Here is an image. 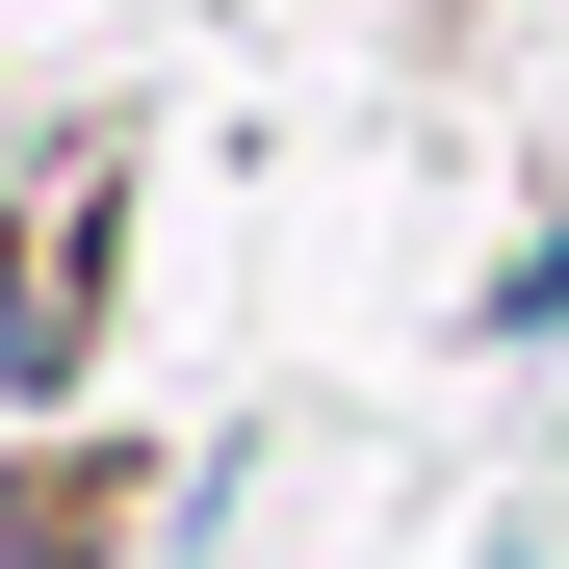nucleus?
Masks as SVG:
<instances>
[{
    "label": "nucleus",
    "mask_w": 569,
    "mask_h": 569,
    "mask_svg": "<svg viewBox=\"0 0 569 569\" xmlns=\"http://www.w3.org/2000/svg\"><path fill=\"white\" fill-rule=\"evenodd\" d=\"M52 337H78V208H27V259H0V389H52Z\"/></svg>",
    "instance_id": "f257e3e1"
}]
</instances>
